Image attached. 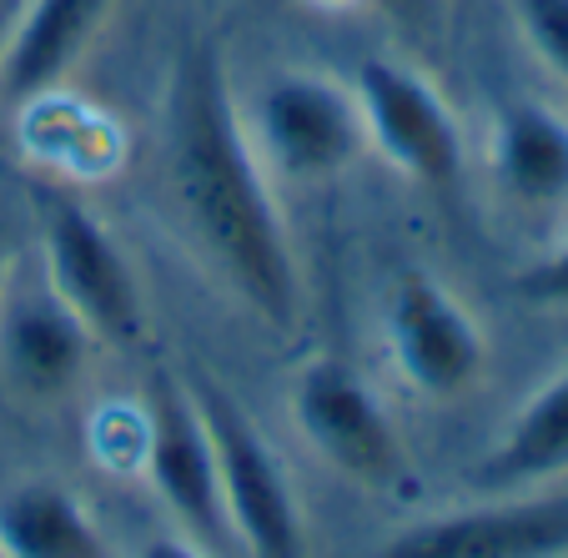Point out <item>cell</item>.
Masks as SVG:
<instances>
[{
  "mask_svg": "<svg viewBox=\"0 0 568 558\" xmlns=\"http://www.w3.org/2000/svg\"><path fill=\"white\" fill-rule=\"evenodd\" d=\"M166 182L186 236L267 327L302 317V267L212 41L182 55L166 101Z\"/></svg>",
  "mask_w": 568,
  "mask_h": 558,
  "instance_id": "cell-1",
  "label": "cell"
},
{
  "mask_svg": "<svg viewBox=\"0 0 568 558\" xmlns=\"http://www.w3.org/2000/svg\"><path fill=\"white\" fill-rule=\"evenodd\" d=\"M247 136L267 176L287 186H322L367 151L363 106L353 87L322 71H277L247 106Z\"/></svg>",
  "mask_w": 568,
  "mask_h": 558,
  "instance_id": "cell-2",
  "label": "cell"
},
{
  "mask_svg": "<svg viewBox=\"0 0 568 558\" xmlns=\"http://www.w3.org/2000/svg\"><path fill=\"white\" fill-rule=\"evenodd\" d=\"M192 403L202 413L206 443L216 458V488H222L226 528L252 558H302V504L292 494V478L272 443L242 418L222 387H192Z\"/></svg>",
  "mask_w": 568,
  "mask_h": 558,
  "instance_id": "cell-3",
  "label": "cell"
},
{
  "mask_svg": "<svg viewBox=\"0 0 568 558\" xmlns=\"http://www.w3.org/2000/svg\"><path fill=\"white\" fill-rule=\"evenodd\" d=\"M41 247L51 297L87 327L97 343L131 347L146 333V297L141 277L121 242L75 202L41 206Z\"/></svg>",
  "mask_w": 568,
  "mask_h": 558,
  "instance_id": "cell-4",
  "label": "cell"
},
{
  "mask_svg": "<svg viewBox=\"0 0 568 558\" xmlns=\"http://www.w3.org/2000/svg\"><path fill=\"white\" fill-rule=\"evenodd\" d=\"M353 97L363 106L367 151H377L408 182L453 192L463 176V126L443 91L408 61L373 55L357 65Z\"/></svg>",
  "mask_w": 568,
  "mask_h": 558,
  "instance_id": "cell-5",
  "label": "cell"
},
{
  "mask_svg": "<svg viewBox=\"0 0 568 558\" xmlns=\"http://www.w3.org/2000/svg\"><path fill=\"white\" fill-rule=\"evenodd\" d=\"M297 428L322 463H333L343 478L363 488H387L403 478L408 453L397 438V423L387 418L383 397L343 363H307L292 387Z\"/></svg>",
  "mask_w": 568,
  "mask_h": 558,
  "instance_id": "cell-6",
  "label": "cell"
},
{
  "mask_svg": "<svg viewBox=\"0 0 568 558\" xmlns=\"http://www.w3.org/2000/svg\"><path fill=\"white\" fill-rule=\"evenodd\" d=\"M387 353L403 383L423 397H458L488 363L478 323L428 272H403L387 302Z\"/></svg>",
  "mask_w": 568,
  "mask_h": 558,
  "instance_id": "cell-7",
  "label": "cell"
},
{
  "mask_svg": "<svg viewBox=\"0 0 568 558\" xmlns=\"http://www.w3.org/2000/svg\"><path fill=\"white\" fill-rule=\"evenodd\" d=\"M136 468L151 484V494L172 508L176 524L196 544L232 538L222 514V488H216V458H212V443H206L202 413L192 403V387L166 383V377L156 383L146 413H141Z\"/></svg>",
  "mask_w": 568,
  "mask_h": 558,
  "instance_id": "cell-8",
  "label": "cell"
},
{
  "mask_svg": "<svg viewBox=\"0 0 568 558\" xmlns=\"http://www.w3.org/2000/svg\"><path fill=\"white\" fill-rule=\"evenodd\" d=\"M377 558H568V498H508L418 518Z\"/></svg>",
  "mask_w": 568,
  "mask_h": 558,
  "instance_id": "cell-9",
  "label": "cell"
},
{
  "mask_svg": "<svg viewBox=\"0 0 568 558\" xmlns=\"http://www.w3.org/2000/svg\"><path fill=\"white\" fill-rule=\"evenodd\" d=\"M111 0H26L0 51V87L16 101H41L91 51Z\"/></svg>",
  "mask_w": 568,
  "mask_h": 558,
  "instance_id": "cell-10",
  "label": "cell"
},
{
  "mask_svg": "<svg viewBox=\"0 0 568 558\" xmlns=\"http://www.w3.org/2000/svg\"><path fill=\"white\" fill-rule=\"evenodd\" d=\"M498 186L508 202L548 212L568 202V116L544 101H508L494 116L488 146Z\"/></svg>",
  "mask_w": 568,
  "mask_h": 558,
  "instance_id": "cell-11",
  "label": "cell"
},
{
  "mask_svg": "<svg viewBox=\"0 0 568 558\" xmlns=\"http://www.w3.org/2000/svg\"><path fill=\"white\" fill-rule=\"evenodd\" d=\"M97 337L75 323L55 297H31L0 307V357L6 373L36 397H55L81 377Z\"/></svg>",
  "mask_w": 568,
  "mask_h": 558,
  "instance_id": "cell-12",
  "label": "cell"
},
{
  "mask_svg": "<svg viewBox=\"0 0 568 558\" xmlns=\"http://www.w3.org/2000/svg\"><path fill=\"white\" fill-rule=\"evenodd\" d=\"M0 558H106V544L61 484H21L0 498Z\"/></svg>",
  "mask_w": 568,
  "mask_h": 558,
  "instance_id": "cell-13",
  "label": "cell"
},
{
  "mask_svg": "<svg viewBox=\"0 0 568 558\" xmlns=\"http://www.w3.org/2000/svg\"><path fill=\"white\" fill-rule=\"evenodd\" d=\"M558 473H568V373L548 377L528 397L514 413L494 458L483 463V478L494 488L544 484V478H558Z\"/></svg>",
  "mask_w": 568,
  "mask_h": 558,
  "instance_id": "cell-14",
  "label": "cell"
},
{
  "mask_svg": "<svg viewBox=\"0 0 568 558\" xmlns=\"http://www.w3.org/2000/svg\"><path fill=\"white\" fill-rule=\"evenodd\" d=\"M514 16L538 61L568 81V0H514Z\"/></svg>",
  "mask_w": 568,
  "mask_h": 558,
  "instance_id": "cell-15",
  "label": "cell"
},
{
  "mask_svg": "<svg viewBox=\"0 0 568 558\" xmlns=\"http://www.w3.org/2000/svg\"><path fill=\"white\" fill-rule=\"evenodd\" d=\"M514 287L528 307H568V236L558 247H548L534 267L518 272Z\"/></svg>",
  "mask_w": 568,
  "mask_h": 558,
  "instance_id": "cell-16",
  "label": "cell"
},
{
  "mask_svg": "<svg viewBox=\"0 0 568 558\" xmlns=\"http://www.w3.org/2000/svg\"><path fill=\"white\" fill-rule=\"evenodd\" d=\"M367 6L423 45H433L443 35V26H448V0H367Z\"/></svg>",
  "mask_w": 568,
  "mask_h": 558,
  "instance_id": "cell-17",
  "label": "cell"
},
{
  "mask_svg": "<svg viewBox=\"0 0 568 558\" xmlns=\"http://www.w3.org/2000/svg\"><path fill=\"white\" fill-rule=\"evenodd\" d=\"M136 558H212L196 538H176V534H161V538H151L146 548H141Z\"/></svg>",
  "mask_w": 568,
  "mask_h": 558,
  "instance_id": "cell-18",
  "label": "cell"
},
{
  "mask_svg": "<svg viewBox=\"0 0 568 558\" xmlns=\"http://www.w3.org/2000/svg\"><path fill=\"white\" fill-rule=\"evenodd\" d=\"M6 287H11V247L0 242V307H6Z\"/></svg>",
  "mask_w": 568,
  "mask_h": 558,
  "instance_id": "cell-19",
  "label": "cell"
},
{
  "mask_svg": "<svg viewBox=\"0 0 568 558\" xmlns=\"http://www.w3.org/2000/svg\"><path fill=\"white\" fill-rule=\"evenodd\" d=\"M6 35H11V21H6V16H0V51H6Z\"/></svg>",
  "mask_w": 568,
  "mask_h": 558,
  "instance_id": "cell-20",
  "label": "cell"
}]
</instances>
